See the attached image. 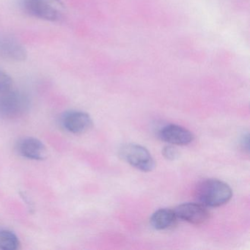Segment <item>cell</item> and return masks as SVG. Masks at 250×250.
I'll return each mask as SVG.
<instances>
[{
	"instance_id": "cell-1",
	"label": "cell",
	"mask_w": 250,
	"mask_h": 250,
	"mask_svg": "<svg viewBox=\"0 0 250 250\" xmlns=\"http://www.w3.org/2000/svg\"><path fill=\"white\" fill-rule=\"evenodd\" d=\"M232 191L226 183L217 179H207L196 187L195 197L206 207H219L232 198Z\"/></svg>"
},
{
	"instance_id": "cell-2",
	"label": "cell",
	"mask_w": 250,
	"mask_h": 250,
	"mask_svg": "<svg viewBox=\"0 0 250 250\" xmlns=\"http://www.w3.org/2000/svg\"><path fill=\"white\" fill-rule=\"evenodd\" d=\"M21 4L26 14L52 22L61 21L65 13L61 0H21Z\"/></svg>"
},
{
	"instance_id": "cell-3",
	"label": "cell",
	"mask_w": 250,
	"mask_h": 250,
	"mask_svg": "<svg viewBox=\"0 0 250 250\" xmlns=\"http://www.w3.org/2000/svg\"><path fill=\"white\" fill-rule=\"evenodd\" d=\"M30 100L24 93L12 88L0 93V118L14 119L29 109Z\"/></svg>"
},
{
	"instance_id": "cell-4",
	"label": "cell",
	"mask_w": 250,
	"mask_h": 250,
	"mask_svg": "<svg viewBox=\"0 0 250 250\" xmlns=\"http://www.w3.org/2000/svg\"><path fill=\"white\" fill-rule=\"evenodd\" d=\"M119 152L120 156L125 162L139 170L150 172L156 167V162L150 152L140 145H125Z\"/></svg>"
},
{
	"instance_id": "cell-5",
	"label": "cell",
	"mask_w": 250,
	"mask_h": 250,
	"mask_svg": "<svg viewBox=\"0 0 250 250\" xmlns=\"http://www.w3.org/2000/svg\"><path fill=\"white\" fill-rule=\"evenodd\" d=\"M62 128L74 134H83L93 126V120L90 115L82 111H68L62 114L61 118Z\"/></svg>"
},
{
	"instance_id": "cell-6",
	"label": "cell",
	"mask_w": 250,
	"mask_h": 250,
	"mask_svg": "<svg viewBox=\"0 0 250 250\" xmlns=\"http://www.w3.org/2000/svg\"><path fill=\"white\" fill-rule=\"evenodd\" d=\"M174 211L178 219L193 225H203L210 217V213L206 206L200 203H184L177 206Z\"/></svg>"
},
{
	"instance_id": "cell-7",
	"label": "cell",
	"mask_w": 250,
	"mask_h": 250,
	"mask_svg": "<svg viewBox=\"0 0 250 250\" xmlns=\"http://www.w3.org/2000/svg\"><path fill=\"white\" fill-rule=\"evenodd\" d=\"M27 57V50L19 41L11 36H0V58L13 62H22Z\"/></svg>"
},
{
	"instance_id": "cell-8",
	"label": "cell",
	"mask_w": 250,
	"mask_h": 250,
	"mask_svg": "<svg viewBox=\"0 0 250 250\" xmlns=\"http://www.w3.org/2000/svg\"><path fill=\"white\" fill-rule=\"evenodd\" d=\"M161 140L176 146H187L194 140V137L187 128L175 124L165 125L159 132Z\"/></svg>"
},
{
	"instance_id": "cell-9",
	"label": "cell",
	"mask_w": 250,
	"mask_h": 250,
	"mask_svg": "<svg viewBox=\"0 0 250 250\" xmlns=\"http://www.w3.org/2000/svg\"><path fill=\"white\" fill-rule=\"evenodd\" d=\"M19 153L26 159L43 161L47 158V149L39 139L25 137L17 144Z\"/></svg>"
},
{
	"instance_id": "cell-10",
	"label": "cell",
	"mask_w": 250,
	"mask_h": 250,
	"mask_svg": "<svg viewBox=\"0 0 250 250\" xmlns=\"http://www.w3.org/2000/svg\"><path fill=\"white\" fill-rule=\"evenodd\" d=\"M177 219L178 218L173 210L161 208L152 214L150 223L155 229L165 230L173 227L176 223Z\"/></svg>"
},
{
	"instance_id": "cell-11",
	"label": "cell",
	"mask_w": 250,
	"mask_h": 250,
	"mask_svg": "<svg viewBox=\"0 0 250 250\" xmlns=\"http://www.w3.org/2000/svg\"><path fill=\"white\" fill-rule=\"evenodd\" d=\"M21 245L18 236L12 231L7 229H0V250H18Z\"/></svg>"
},
{
	"instance_id": "cell-12",
	"label": "cell",
	"mask_w": 250,
	"mask_h": 250,
	"mask_svg": "<svg viewBox=\"0 0 250 250\" xmlns=\"http://www.w3.org/2000/svg\"><path fill=\"white\" fill-rule=\"evenodd\" d=\"M13 81L11 77L4 71H0V93L12 88Z\"/></svg>"
},
{
	"instance_id": "cell-13",
	"label": "cell",
	"mask_w": 250,
	"mask_h": 250,
	"mask_svg": "<svg viewBox=\"0 0 250 250\" xmlns=\"http://www.w3.org/2000/svg\"><path fill=\"white\" fill-rule=\"evenodd\" d=\"M162 155L169 161H175L179 157V152L173 146H167L162 150Z\"/></svg>"
},
{
	"instance_id": "cell-14",
	"label": "cell",
	"mask_w": 250,
	"mask_h": 250,
	"mask_svg": "<svg viewBox=\"0 0 250 250\" xmlns=\"http://www.w3.org/2000/svg\"><path fill=\"white\" fill-rule=\"evenodd\" d=\"M241 146H243L245 150L248 151L249 150V135L248 134L243 136L242 140H241Z\"/></svg>"
}]
</instances>
